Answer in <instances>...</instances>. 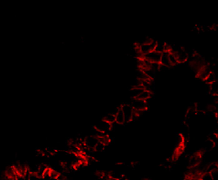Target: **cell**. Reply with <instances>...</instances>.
Masks as SVG:
<instances>
[{"label":"cell","mask_w":218,"mask_h":180,"mask_svg":"<svg viewBox=\"0 0 218 180\" xmlns=\"http://www.w3.org/2000/svg\"><path fill=\"white\" fill-rule=\"evenodd\" d=\"M160 64L162 66H166V67H168V68H170V66H172L170 64V59H169V52L165 51L163 53H162Z\"/></svg>","instance_id":"11"},{"label":"cell","mask_w":218,"mask_h":180,"mask_svg":"<svg viewBox=\"0 0 218 180\" xmlns=\"http://www.w3.org/2000/svg\"><path fill=\"white\" fill-rule=\"evenodd\" d=\"M94 127L96 129V131L101 133V134H108V133L111 132L112 129V124L105 120L104 119H102V120L98 121Z\"/></svg>","instance_id":"1"},{"label":"cell","mask_w":218,"mask_h":180,"mask_svg":"<svg viewBox=\"0 0 218 180\" xmlns=\"http://www.w3.org/2000/svg\"><path fill=\"white\" fill-rule=\"evenodd\" d=\"M215 142H214V140L210 138V139H207L206 140H205V142H203L202 148L205 152H211V151H212L215 148Z\"/></svg>","instance_id":"9"},{"label":"cell","mask_w":218,"mask_h":180,"mask_svg":"<svg viewBox=\"0 0 218 180\" xmlns=\"http://www.w3.org/2000/svg\"><path fill=\"white\" fill-rule=\"evenodd\" d=\"M169 59L171 66H175L178 63L177 59L175 54L172 53V52H169Z\"/></svg>","instance_id":"17"},{"label":"cell","mask_w":218,"mask_h":180,"mask_svg":"<svg viewBox=\"0 0 218 180\" xmlns=\"http://www.w3.org/2000/svg\"><path fill=\"white\" fill-rule=\"evenodd\" d=\"M99 142V139L97 136L94 135H87L83 139V144L85 148L89 150H94L96 144Z\"/></svg>","instance_id":"2"},{"label":"cell","mask_w":218,"mask_h":180,"mask_svg":"<svg viewBox=\"0 0 218 180\" xmlns=\"http://www.w3.org/2000/svg\"><path fill=\"white\" fill-rule=\"evenodd\" d=\"M143 90H144V88L142 87H132V89L129 92V96H130L132 99H136L139 96L141 92H142Z\"/></svg>","instance_id":"12"},{"label":"cell","mask_w":218,"mask_h":180,"mask_svg":"<svg viewBox=\"0 0 218 180\" xmlns=\"http://www.w3.org/2000/svg\"><path fill=\"white\" fill-rule=\"evenodd\" d=\"M130 105L135 111L137 112H143L145 110H147L148 104L146 101L142 100L139 99H132V101Z\"/></svg>","instance_id":"3"},{"label":"cell","mask_w":218,"mask_h":180,"mask_svg":"<svg viewBox=\"0 0 218 180\" xmlns=\"http://www.w3.org/2000/svg\"><path fill=\"white\" fill-rule=\"evenodd\" d=\"M161 53L153 50L149 52V53L143 55V58L151 63H160L161 59Z\"/></svg>","instance_id":"6"},{"label":"cell","mask_w":218,"mask_h":180,"mask_svg":"<svg viewBox=\"0 0 218 180\" xmlns=\"http://www.w3.org/2000/svg\"><path fill=\"white\" fill-rule=\"evenodd\" d=\"M104 119L105 120L109 122V123H111L112 124L115 123V115L114 114H111V113H108V114L104 118Z\"/></svg>","instance_id":"18"},{"label":"cell","mask_w":218,"mask_h":180,"mask_svg":"<svg viewBox=\"0 0 218 180\" xmlns=\"http://www.w3.org/2000/svg\"><path fill=\"white\" fill-rule=\"evenodd\" d=\"M202 160V156L199 153H196L189 158L188 165L190 168H194L199 165Z\"/></svg>","instance_id":"7"},{"label":"cell","mask_w":218,"mask_h":180,"mask_svg":"<svg viewBox=\"0 0 218 180\" xmlns=\"http://www.w3.org/2000/svg\"><path fill=\"white\" fill-rule=\"evenodd\" d=\"M212 132L215 136L218 137V123H215L212 125Z\"/></svg>","instance_id":"20"},{"label":"cell","mask_w":218,"mask_h":180,"mask_svg":"<svg viewBox=\"0 0 218 180\" xmlns=\"http://www.w3.org/2000/svg\"><path fill=\"white\" fill-rule=\"evenodd\" d=\"M206 84L208 85H211L212 83H214L215 82L217 81V75L215 73H212L211 72L208 76H207L206 78L204 80Z\"/></svg>","instance_id":"16"},{"label":"cell","mask_w":218,"mask_h":180,"mask_svg":"<svg viewBox=\"0 0 218 180\" xmlns=\"http://www.w3.org/2000/svg\"><path fill=\"white\" fill-rule=\"evenodd\" d=\"M176 55L178 63H184L188 59L189 56L185 51V49L180 47L175 53H173Z\"/></svg>","instance_id":"8"},{"label":"cell","mask_w":218,"mask_h":180,"mask_svg":"<svg viewBox=\"0 0 218 180\" xmlns=\"http://www.w3.org/2000/svg\"><path fill=\"white\" fill-rule=\"evenodd\" d=\"M211 173L212 174V178H213V180H218V168H217L214 171H212Z\"/></svg>","instance_id":"21"},{"label":"cell","mask_w":218,"mask_h":180,"mask_svg":"<svg viewBox=\"0 0 218 180\" xmlns=\"http://www.w3.org/2000/svg\"><path fill=\"white\" fill-rule=\"evenodd\" d=\"M151 97V92H150V90H143L142 92H141L140 95L138 96L137 99H142V100L147 101L148 99H150Z\"/></svg>","instance_id":"14"},{"label":"cell","mask_w":218,"mask_h":180,"mask_svg":"<svg viewBox=\"0 0 218 180\" xmlns=\"http://www.w3.org/2000/svg\"><path fill=\"white\" fill-rule=\"evenodd\" d=\"M165 45H166V43L163 42V41H156L154 50L161 54L163 53L165 51Z\"/></svg>","instance_id":"15"},{"label":"cell","mask_w":218,"mask_h":180,"mask_svg":"<svg viewBox=\"0 0 218 180\" xmlns=\"http://www.w3.org/2000/svg\"><path fill=\"white\" fill-rule=\"evenodd\" d=\"M217 166H218V163H217Z\"/></svg>","instance_id":"23"},{"label":"cell","mask_w":218,"mask_h":180,"mask_svg":"<svg viewBox=\"0 0 218 180\" xmlns=\"http://www.w3.org/2000/svg\"><path fill=\"white\" fill-rule=\"evenodd\" d=\"M125 123V116L123 115V110L121 109V107L120 108L119 110L118 113L115 114V123L118 124H123Z\"/></svg>","instance_id":"13"},{"label":"cell","mask_w":218,"mask_h":180,"mask_svg":"<svg viewBox=\"0 0 218 180\" xmlns=\"http://www.w3.org/2000/svg\"><path fill=\"white\" fill-rule=\"evenodd\" d=\"M211 73V68H209L208 66H203L198 72V76L199 78L202 80H205L207 76Z\"/></svg>","instance_id":"10"},{"label":"cell","mask_w":218,"mask_h":180,"mask_svg":"<svg viewBox=\"0 0 218 180\" xmlns=\"http://www.w3.org/2000/svg\"><path fill=\"white\" fill-rule=\"evenodd\" d=\"M156 44V41H154L153 40H152L151 41H150V42L143 43V44H139V45L137 44V45H138V46H139V51L143 56V55L149 53V52H151V51H153L154 49H155Z\"/></svg>","instance_id":"5"},{"label":"cell","mask_w":218,"mask_h":180,"mask_svg":"<svg viewBox=\"0 0 218 180\" xmlns=\"http://www.w3.org/2000/svg\"><path fill=\"white\" fill-rule=\"evenodd\" d=\"M201 180H213V178H212V174L211 173L205 172V173L201 174Z\"/></svg>","instance_id":"19"},{"label":"cell","mask_w":218,"mask_h":180,"mask_svg":"<svg viewBox=\"0 0 218 180\" xmlns=\"http://www.w3.org/2000/svg\"><path fill=\"white\" fill-rule=\"evenodd\" d=\"M217 138H218V137H217Z\"/></svg>","instance_id":"24"},{"label":"cell","mask_w":218,"mask_h":180,"mask_svg":"<svg viewBox=\"0 0 218 180\" xmlns=\"http://www.w3.org/2000/svg\"><path fill=\"white\" fill-rule=\"evenodd\" d=\"M217 123H218V114L217 115Z\"/></svg>","instance_id":"22"},{"label":"cell","mask_w":218,"mask_h":180,"mask_svg":"<svg viewBox=\"0 0 218 180\" xmlns=\"http://www.w3.org/2000/svg\"><path fill=\"white\" fill-rule=\"evenodd\" d=\"M121 109L123 110V115L125 116V123H128L133 120L134 115V110L130 104H124L121 106Z\"/></svg>","instance_id":"4"}]
</instances>
